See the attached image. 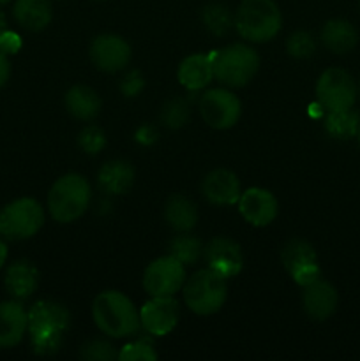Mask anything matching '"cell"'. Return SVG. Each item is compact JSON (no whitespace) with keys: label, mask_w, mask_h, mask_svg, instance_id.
I'll use <instances>...</instances> for the list:
<instances>
[{"label":"cell","mask_w":360,"mask_h":361,"mask_svg":"<svg viewBox=\"0 0 360 361\" xmlns=\"http://www.w3.org/2000/svg\"><path fill=\"white\" fill-rule=\"evenodd\" d=\"M32 351L35 355H55L62 348L64 331L71 324V314L62 303L39 300L27 310Z\"/></svg>","instance_id":"obj_1"},{"label":"cell","mask_w":360,"mask_h":361,"mask_svg":"<svg viewBox=\"0 0 360 361\" xmlns=\"http://www.w3.org/2000/svg\"><path fill=\"white\" fill-rule=\"evenodd\" d=\"M92 317L95 326L112 338L131 337L141 328L140 312L120 291H102L95 296L92 303Z\"/></svg>","instance_id":"obj_2"},{"label":"cell","mask_w":360,"mask_h":361,"mask_svg":"<svg viewBox=\"0 0 360 361\" xmlns=\"http://www.w3.org/2000/svg\"><path fill=\"white\" fill-rule=\"evenodd\" d=\"M92 200V189L87 178L78 173L60 176L48 192V212L53 221L69 224L87 212Z\"/></svg>","instance_id":"obj_3"},{"label":"cell","mask_w":360,"mask_h":361,"mask_svg":"<svg viewBox=\"0 0 360 361\" xmlns=\"http://www.w3.org/2000/svg\"><path fill=\"white\" fill-rule=\"evenodd\" d=\"M281 9L274 0H242L239 9H236V32L246 41H272L281 30Z\"/></svg>","instance_id":"obj_4"},{"label":"cell","mask_w":360,"mask_h":361,"mask_svg":"<svg viewBox=\"0 0 360 361\" xmlns=\"http://www.w3.org/2000/svg\"><path fill=\"white\" fill-rule=\"evenodd\" d=\"M214 67V78L226 87L239 88L249 83L260 69V56L247 44H229L208 53Z\"/></svg>","instance_id":"obj_5"},{"label":"cell","mask_w":360,"mask_h":361,"mask_svg":"<svg viewBox=\"0 0 360 361\" xmlns=\"http://www.w3.org/2000/svg\"><path fill=\"white\" fill-rule=\"evenodd\" d=\"M228 279L219 275L212 268L198 270L184 284V303L191 312L198 316H210L222 309L228 296Z\"/></svg>","instance_id":"obj_6"},{"label":"cell","mask_w":360,"mask_h":361,"mask_svg":"<svg viewBox=\"0 0 360 361\" xmlns=\"http://www.w3.org/2000/svg\"><path fill=\"white\" fill-rule=\"evenodd\" d=\"M44 224V210L39 201L20 197L0 210V235L7 240H27Z\"/></svg>","instance_id":"obj_7"},{"label":"cell","mask_w":360,"mask_h":361,"mask_svg":"<svg viewBox=\"0 0 360 361\" xmlns=\"http://www.w3.org/2000/svg\"><path fill=\"white\" fill-rule=\"evenodd\" d=\"M316 97L327 113L353 108L356 99V85L352 74L339 67H330L321 73L316 83Z\"/></svg>","instance_id":"obj_8"},{"label":"cell","mask_w":360,"mask_h":361,"mask_svg":"<svg viewBox=\"0 0 360 361\" xmlns=\"http://www.w3.org/2000/svg\"><path fill=\"white\" fill-rule=\"evenodd\" d=\"M186 284V267L173 256L152 261L143 271V288L150 296H175Z\"/></svg>","instance_id":"obj_9"},{"label":"cell","mask_w":360,"mask_h":361,"mask_svg":"<svg viewBox=\"0 0 360 361\" xmlns=\"http://www.w3.org/2000/svg\"><path fill=\"white\" fill-rule=\"evenodd\" d=\"M200 113L207 126L222 130L239 122L242 104L233 92L226 88H212L201 95Z\"/></svg>","instance_id":"obj_10"},{"label":"cell","mask_w":360,"mask_h":361,"mask_svg":"<svg viewBox=\"0 0 360 361\" xmlns=\"http://www.w3.org/2000/svg\"><path fill=\"white\" fill-rule=\"evenodd\" d=\"M140 323L147 334L162 337L179 323V303L173 296H152L140 310Z\"/></svg>","instance_id":"obj_11"},{"label":"cell","mask_w":360,"mask_h":361,"mask_svg":"<svg viewBox=\"0 0 360 361\" xmlns=\"http://www.w3.org/2000/svg\"><path fill=\"white\" fill-rule=\"evenodd\" d=\"M90 60L104 73H119L131 60V46L115 34H101L92 41Z\"/></svg>","instance_id":"obj_12"},{"label":"cell","mask_w":360,"mask_h":361,"mask_svg":"<svg viewBox=\"0 0 360 361\" xmlns=\"http://www.w3.org/2000/svg\"><path fill=\"white\" fill-rule=\"evenodd\" d=\"M240 215L249 222L251 226L256 228H265L272 224L277 217L279 203L274 194L261 187H251L240 194L239 200Z\"/></svg>","instance_id":"obj_13"},{"label":"cell","mask_w":360,"mask_h":361,"mask_svg":"<svg viewBox=\"0 0 360 361\" xmlns=\"http://www.w3.org/2000/svg\"><path fill=\"white\" fill-rule=\"evenodd\" d=\"M203 257L208 268L217 271L224 279L236 277L244 268V256L240 245L233 240L224 238V236L212 238L207 243V247H203Z\"/></svg>","instance_id":"obj_14"},{"label":"cell","mask_w":360,"mask_h":361,"mask_svg":"<svg viewBox=\"0 0 360 361\" xmlns=\"http://www.w3.org/2000/svg\"><path fill=\"white\" fill-rule=\"evenodd\" d=\"M201 192L205 200L217 207L236 204L240 200V182L236 175L229 169H214L208 173L201 183Z\"/></svg>","instance_id":"obj_15"},{"label":"cell","mask_w":360,"mask_h":361,"mask_svg":"<svg viewBox=\"0 0 360 361\" xmlns=\"http://www.w3.org/2000/svg\"><path fill=\"white\" fill-rule=\"evenodd\" d=\"M337 291L330 282L318 279L313 284L304 288L302 305L307 316L314 321H325L337 309Z\"/></svg>","instance_id":"obj_16"},{"label":"cell","mask_w":360,"mask_h":361,"mask_svg":"<svg viewBox=\"0 0 360 361\" xmlns=\"http://www.w3.org/2000/svg\"><path fill=\"white\" fill-rule=\"evenodd\" d=\"M27 328V310L20 302H0V349L20 344Z\"/></svg>","instance_id":"obj_17"},{"label":"cell","mask_w":360,"mask_h":361,"mask_svg":"<svg viewBox=\"0 0 360 361\" xmlns=\"http://www.w3.org/2000/svg\"><path fill=\"white\" fill-rule=\"evenodd\" d=\"M4 286L7 293L16 300H25L37 291L39 270L30 261H16L11 264L4 277Z\"/></svg>","instance_id":"obj_18"},{"label":"cell","mask_w":360,"mask_h":361,"mask_svg":"<svg viewBox=\"0 0 360 361\" xmlns=\"http://www.w3.org/2000/svg\"><path fill=\"white\" fill-rule=\"evenodd\" d=\"M176 76H179L180 85L189 92L203 90L214 80V67H212L210 56L201 55V53L187 56L179 66Z\"/></svg>","instance_id":"obj_19"},{"label":"cell","mask_w":360,"mask_h":361,"mask_svg":"<svg viewBox=\"0 0 360 361\" xmlns=\"http://www.w3.org/2000/svg\"><path fill=\"white\" fill-rule=\"evenodd\" d=\"M97 183L106 194L120 196L126 194L134 183V168L131 162L115 159L101 166L97 173Z\"/></svg>","instance_id":"obj_20"},{"label":"cell","mask_w":360,"mask_h":361,"mask_svg":"<svg viewBox=\"0 0 360 361\" xmlns=\"http://www.w3.org/2000/svg\"><path fill=\"white\" fill-rule=\"evenodd\" d=\"M321 42L328 51L335 55H346L353 51L359 42V32L348 20L335 18V20H328L321 28Z\"/></svg>","instance_id":"obj_21"},{"label":"cell","mask_w":360,"mask_h":361,"mask_svg":"<svg viewBox=\"0 0 360 361\" xmlns=\"http://www.w3.org/2000/svg\"><path fill=\"white\" fill-rule=\"evenodd\" d=\"M13 14L21 27L32 32L46 28L53 18L49 0H16Z\"/></svg>","instance_id":"obj_22"},{"label":"cell","mask_w":360,"mask_h":361,"mask_svg":"<svg viewBox=\"0 0 360 361\" xmlns=\"http://www.w3.org/2000/svg\"><path fill=\"white\" fill-rule=\"evenodd\" d=\"M66 108L74 118L78 120H92L101 111V97L94 88L87 85H76L66 92Z\"/></svg>","instance_id":"obj_23"},{"label":"cell","mask_w":360,"mask_h":361,"mask_svg":"<svg viewBox=\"0 0 360 361\" xmlns=\"http://www.w3.org/2000/svg\"><path fill=\"white\" fill-rule=\"evenodd\" d=\"M164 219L176 233H189L198 222L196 204L184 194H173L164 204Z\"/></svg>","instance_id":"obj_24"},{"label":"cell","mask_w":360,"mask_h":361,"mask_svg":"<svg viewBox=\"0 0 360 361\" xmlns=\"http://www.w3.org/2000/svg\"><path fill=\"white\" fill-rule=\"evenodd\" d=\"M360 126L359 113L352 108L339 109V111H328L325 118V130L335 140H352L356 136Z\"/></svg>","instance_id":"obj_25"},{"label":"cell","mask_w":360,"mask_h":361,"mask_svg":"<svg viewBox=\"0 0 360 361\" xmlns=\"http://www.w3.org/2000/svg\"><path fill=\"white\" fill-rule=\"evenodd\" d=\"M281 261H282V267L286 268L288 274H293L295 270L299 268L306 267V264L311 263H318V257H316V250L313 249L309 242L306 240H289L281 250Z\"/></svg>","instance_id":"obj_26"},{"label":"cell","mask_w":360,"mask_h":361,"mask_svg":"<svg viewBox=\"0 0 360 361\" xmlns=\"http://www.w3.org/2000/svg\"><path fill=\"white\" fill-rule=\"evenodd\" d=\"M169 256L179 259L184 267H191L196 264L198 259L203 256V245L198 238L187 235V233H180L175 238L169 242Z\"/></svg>","instance_id":"obj_27"},{"label":"cell","mask_w":360,"mask_h":361,"mask_svg":"<svg viewBox=\"0 0 360 361\" xmlns=\"http://www.w3.org/2000/svg\"><path fill=\"white\" fill-rule=\"evenodd\" d=\"M201 21H203L205 28L210 34L224 35L235 25V16L228 9V6H222V4H208V6H205L203 13H201Z\"/></svg>","instance_id":"obj_28"},{"label":"cell","mask_w":360,"mask_h":361,"mask_svg":"<svg viewBox=\"0 0 360 361\" xmlns=\"http://www.w3.org/2000/svg\"><path fill=\"white\" fill-rule=\"evenodd\" d=\"M189 120V104L184 99H169L161 111V122L169 129H180Z\"/></svg>","instance_id":"obj_29"},{"label":"cell","mask_w":360,"mask_h":361,"mask_svg":"<svg viewBox=\"0 0 360 361\" xmlns=\"http://www.w3.org/2000/svg\"><path fill=\"white\" fill-rule=\"evenodd\" d=\"M119 360L122 361H154L157 360V353H155L154 344L148 338H136V341L129 342L124 345L119 351Z\"/></svg>","instance_id":"obj_30"},{"label":"cell","mask_w":360,"mask_h":361,"mask_svg":"<svg viewBox=\"0 0 360 361\" xmlns=\"http://www.w3.org/2000/svg\"><path fill=\"white\" fill-rule=\"evenodd\" d=\"M286 51L293 59H309L316 51V42L309 32H293L286 41Z\"/></svg>","instance_id":"obj_31"},{"label":"cell","mask_w":360,"mask_h":361,"mask_svg":"<svg viewBox=\"0 0 360 361\" xmlns=\"http://www.w3.org/2000/svg\"><path fill=\"white\" fill-rule=\"evenodd\" d=\"M80 356L88 361H112L119 360V351H116L115 345L106 341H90L81 348Z\"/></svg>","instance_id":"obj_32"},{"label":"cell","mask_w":360,"mask_h":361,"mask_svg":"<svg viewBox=\"0 0 360 361\" xmlns=\"http://www.w3.org/2000/svg\"><path fill=\"white\" fill-rule=\"evenodd\" d=\"M78 145H80L81 150L87 152V154H99V152L106 147L104 130L99 129L97 126H87L85 129H81L80 136H78Z\"/></svg>","instance_id":"obj_33"},{"label":"cell","mask_w":360,"mask_h":361,"mask_svg":"<svg viewBox=\"0 0 360 361\" xmlns=\"http://www.w3.org/2000/svg\"><path fill=\"white\" fill-rule=\"evenodd\" d=\"M145 78L140 71H129L120 81L119 88L126 97H138L143 92Z\"/></svg>","instance_id":"obj_34"},{"label":"cell","mask_w":360,"mask_h":361,"mask_svg":"<svg viewBox=\"0 0 360 361\" xmlns=\"http://www.w3.org/2000/svg\"><path fill=\"white\" fill-rule=\"evenodd\" d=\"M289 275H292V279L296 282V284L306 288V286L313 284V282H316L318 279H321V268L318 263H311V264H306V267L299 268V270H295Z\"/></svg>","instance_id":"obj_35"},{"label":"cell","mask_w":360,"mask_h":361,"mask_svg":"<svg viewBox=\"0 0 360 361\" xmlns=\"http://www.w3.org/2000/svg\"><path fill=\"white\" fill-rule=\"evenodd\" d=\"M21 48V37L16 32L4 30L0 34V51H4L6 55H14V53L20 51Z\"/></svg>","instance_id":"obj_36"},{"label":"cell","mask_w":360,"mask_h":361,"mask_svg":"<svg viewBox=\"0 0 360 361\" xmlns=\"http://www.w3.org/2000/svg\"><path fill=\"white\" fill-rule=\"evenodd\" d=\"M157 137H159L157 129H155L154 126H150V123H143V126H140L138 127L136 134H134V140H136L140 145H143V147H150V145H154L155 141H157Z\"/></svg>","instance_id":"obj_37"},{"label":"cell","mask_w":360,"mask_h":361,"mask_svg":"<svg viewBox=\"0 0 360 361\" xmlns=\"http://www.w3.org/2000/svg\"><path fill=\"white\" fill-rule=\"evenodd\" d=\"M9 76H11L9 55H6L4 51H0V88L7 83Z\"/></svg>","instance_id":"obj_38"},{"label":"cell","mask_w":360,"mask_h":361,"mask_svg":"<svg viewBox=\"0 0 360 361\" xmlns=\"http://www.w3.org/2000/svg\"><path fill=\"white\" fill-rule=\"evenodd\" d=\"M6 259H7V245L0 240V268L4 267Z\"/></svg>","instance_id":"obj_39"},{"label":"cell","mask_w":360,"mask_h":361,"mask_svg":"<svg viewBox=\"0 0 360 361\" xmlns=\"http://www.w3.org/2000/svg\"><path fill=\"white\" fill-rule=\"evenodd\" d=\"M4 30H7V21H6V16H4L2 11H0V34H2Z\"/></svg>","instance_id":"obj_40"},{"label":"cell","mask_w":360,"mask_h":361,"mask_svg":"<svg viewBox=\"0 0 360 361\" xmlns=\"http://www.w3.org/2000/svg\"><path fill=\"white\" fill-rule=\"evenodd\" d=\"M11 0H0V6H6V4H9Z\"/></svg>","instance_id":"obj_41"},{"label":"cell","mask_w":360,"mask_h":361,"mask_svg":"<svg viewBox=\"0 0 360 361\" xmlns=\"http://www.w3.org/2000/svg\"><path fill=\"white\" fill-rule=\"evenodd\" d=\"M356 137H359V143H360V126H359V133H356Z\"/></svg>","instance_id":"obj_42"}]
</instances>
